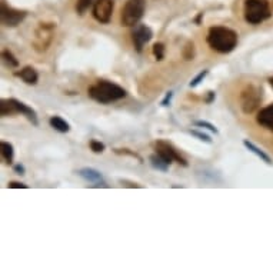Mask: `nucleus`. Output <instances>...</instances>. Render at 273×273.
I'll list each match as a JSON object with an SVG mask.
<instances>
[{"mask_svg": "<svg viewBox=\"0 0 273 273\" xmlns=\"http://www.w3.org/2000/svg\"><path fill=\"white\" fill-rule=\"evenodd\" d=\"M16 76H19L26 85H36L39 81V74L36 72V69L32 66H26L20 72L16 73Z\"/></svg>", "mask_w": 273, "mask_h": 273, "instance_id": "4468645a", "label": "nucleus"}, {"mask_svg": "<svg viewBox=\"0 0 273 273\" xmlns=\"http://www.w3.org/2000/svg\"><path fill=\"white\" fill-rule=\"evenodd\" d=\"M53 29H55V26L52 23L41 24L39 30L36 32V39L33 42L34 49L37 52H46L48 50V48L50 46V42L45 41V39H49V41L53 39Z\"/></svg>", "mask_w": 273, "mask_h": 273, "instance_id": "9b49d317", "label": "nucleus"}, {"mask_svg": "<svg viewBox=\"0 0 273 273\" xmlns=\"http://www.w3.org/2000/svg\"><path fill=\"white\" fill-rule=\"evenodd\" d=\"M172 99H173V92H168L165 99L161 102V105L163 106V107H168V106H170V103H172Z\"/></svg>", "mask_w": 273, "mask_h": 273, "instance_id": "bb28decb", "label": "nucleus"}, {"mask_svg": "<svg viewBox=\"0 0 273 273\" xmlns=\"http://www.w3.org/2000/svg\"><path fill=\"white\" fill-rule=\"evenodd\" d=\"M23 114L24 118L29 122H32V125L37 126L39 119H37V113L30 106H27L23 102L17 100V99H2L0 100V114L2 118L12 116V114Z\"/></svg>", "mask_w": 273, "mask_h": 273, "instance_id": "20e7f679", "label": "nucleus"}, {"mask_svg": "<svg viewBox=\"0 0 273 273\" xmlns=\"http://www.w3.org/2000/svg\"><path fill=\"white\" fill-rule=\"evenodd\" d=\"M215 99H216V93H215L213 90H209V92L206 93V103H212Z\"/></svg>", "mask_w": 273, "mask_h": 273, "instance_id": "c85d7f7f", "label": "nucleus"}, {"mask_svg": "<svg viewBox=\"0 0 273 273\" xmlns=\"http://www.w3.org/2000/svg\"><path fill=\"white\" fill-rule=\"evenodd\" d=\"M256 122L262 128L273 132V105H269L260 109L256 116Z\"/></svg>", "mask_w": 273, "mask_h": 273, "instance_id": "ddd939ff", "label": "nucleus"}, {"mask_svg": "<svg viewBox=\"0 0 273 273\" xmlns=\"http://www.w3.org/2000/svg\"><path fill=\"white\" fill-rule=\"evenodd\" d=\"M15 172H16L17 175H24V173H26V169H24V166L23 165H20V163H19V165H15Z\"/></svg>", "mask_w": 273, "mask_h": 273, "instance_id": "c756f323", "label": "nucleus"}, {"mask_svg": "<svg viewBox=\"0 0 273 273\" xmlns=\"http://www.w3.org/2000/svg\"><path fill=\"white\" fill-rule=\"evenodd\" d=\"M2 59H3V62H5V64H6L8 67H17V66H19V60H17L15 55H13L12 52H9V50H3V52H2Z\"/></svg>", "mask_w": 273, "mask_h": 273, "instance_id": "6ab92c4d", "label": "nucleus"}, {"mask_svg": "<svg viewBox=\"0 0 273 273\" xmlns=\"http://www.w3.org/2000/svg\"><path fill=\"white\" fill-rule=\"evenodd\" d=\"M0 152H2V158L5 163L8 165H12L13 163V159H15V147L12 143L9 142H0Z\"/></svg>", "mask_w": 273, "mask_h": 273, "instance_id": "2eb2a0df", "label": "nucleus"}, {"mask_svg": "<svg viewBox=\"0 0 273 273\" xmlns=\"http://www.w3.org/2000/svg\"><path fill=\"white\" fill-rule=\"evenodd\" d=\"M114 2L113 0H95L93 3V17L99 23L107 24L113 15Z\"/></svg>", "mask_w": 273, "mask_h": 273, "instance_id": "1a4fd4ad", "label": "nucleus"}, {"mask_svg": "<svg viewBox=\"0 0 273 273\" xmlns=\"http://www.w3.org/2000/svg\"><path fill=\"white\" fill-rule=\"evenodd\" d=\"M89 146H90V150L95 153L105 152V149H106L105 143H102L100 140H96V139H92V140H90V143H89Z\"/></svg>", "mask_w": 273, "mask_h": 273, "instance_id": "5701e85b", "label": "nucleus"}, {"mask_svg": "<svg viewBox=\"0 0 273 273\" xmlns=\"http://www.w3.org/2000/svg\"><path fill=\"white\" fill-rule=\"evenodd\" d=\"M194 126H196V128L208 129V130H210V132H213L215 135H217V133H219V130H217V129H216V126H215V125H212L210 122L196 121V122H194Z\"/></svg>", "mask_w": 273, "mask_h": 273, "instance_id": "b1692460", "label": "nucleus"}, {"mask_svg": "<svg viewBox=\"0 0 273 273\" xmlns=\"http://www.w3.org/2000/svg\"><path fill=\"white\" fill-rule=\"evenodd\" d=\"M194 56H196L194 45H193V42H187L185 45V48H183V57H185L186 60H193Z\"/></svg>", "mask_w": 273, "mask_h": 273, "instance_id": "412c9836", "label": "nucleus"}, {"mask_svg": "<svg viewBox=\"0 0 273 273\" xmlns=\"http://www.w3.org/2000/svg\"><path fill=\"white\" fill-rule=\"evenodd\" d=\"M146 0H128L122 9V24L126 27H135L145 15Z\"/></svg>", "mask_w": 273, "mask_h": 273, "instance_id": "39448f33", "label": "nucleus"}, {"mask_svg": "<svg viewBox=\"0 0 273 273\" xmlns=\"http://www.w3.org/2000/svg\"><path fill=\"white\" fill-rule=\"evenodd\" d=\"M269 83H270V86L273 88V77H270V79H269Z\"/></svg>", "mask_w": 273, "mask_h": 273, "instance_id": "7c9ffc66", "label": "nucleus"}, {"mask_svg": "<svg viewBox=\"0 0 273 273\" xmlns=\"http://www.w3.org/2000/svg\"><path fill=\"white\" fill-rule=\"evenodd\" d=\"M262 89L255 85H248L241 93V107L245 114H252L257 110V107L262 103Z\"/></svg>", "mask_w": 273, "mask_h": 273, "instance_id": "423d86ee", "label": "nucleus"}, {"mask_svg": "<svg viewBox=\"0 0 273 273\" xmlns=\"http://www.w3.org/2000/svg\"><path fill=\"white\" fill-rule=\"evenodd\" d=\"M49 123H50V126L55 129V130H57L59 133H67V132L70 130V125L64 121L63 118H60V116H52Z\"/></svg>", "mask_w": 273, "mask_h": 273, "instance_id": "dca6fc26", "label": "nucleus"}, {"mask_svg": "<svg viewBox=\"0 0 273 273\" xmlns=\"http://www.w3.org/2000/svg\"><path fill=\"white\" fill-rule=\"evenodd\" d=\"M149 161H150V165H152L153 169H156L159 172H168L169 163L162 156H159L158 153H153L152 156L149 158Z\"/></svg>", "mask_w": 273, "mask_h": 273, "instance_id": "a211bd4d", "label": "nucleus"}, {"mask_svg": "<svg viewBox=\"0 0 273 273\" xmlns=\"http://www.w3.org/2000/svg\"><path fill=\"white\" fill-rule=\"evenodd\" d=\"M8 187H10V189H27V185L20 183V182H10Z\"/></svg>", "mask_w": 273, "mask_h": 273, "instance_id": "cd10ccee", "label": "nucleus"}, {"mask_svg": "<svg viewBox=\"0 0 273 273\" xmlns=\"http://www.w3.org/2000/svg\"><path fill=\"white\" fill-rule=\"evenodd\" d=\"M126 95H128V92L122 86L107 81H99L93 86L89 88V96L95 102L102 103V105L121 100L123 97H126Z\"/></svg>", "mask_w": 273, "mask_h": 273, "instance_id": "f03ea898", "label": "nucleus"}, {"mask_svg": "<svg viewBox=\"0 0 273 273\" xmlns=\"http://www.w3.org/2000/svg\"><path fill=\"white\" fill-rule=\"evenodd\" d=\"M0 16H2L3 26H6V27H16L17 24H20L26 19L27 13L24 10L10 8V6H8L3 2L2 3V13H0Z\"/></svg>", "mask_w": 273, "mask_h": 273, "instance_id": "6e6552de", "label": "nucleus"}, {"mask_svg": "<svg viewBox=\"0 0 273 273\" xmlns=\"http://www.w3.org/2000/svg\"><path fill=\"white\" fill-rule=\"evenodd\" d=\"M208 74H209V70H202V72L199 73V74H198V76H196V77H194L190 83H189V86H190V88H198Z\"/></svg>", "mask_w": 273, "mask_h": 273, "instance_id": "393cba45", "label": "nucleus"}, {"mask_svg": "<svg viewBox=\"0 0 273 273\" xmlns=\"http://www.w3.org/2000/svg\"><path fill=\"white\" fill-rule=\"evenodd\" d=\"M154 150L156 153L162 156L165 161L168 162L169 165H172L173 162H176L179 165H182V166H189V163L186 162V159L180 154V153L177 152L176 147L172 145V143H169L166 140H158V142H154Z\"/></svg>", "mask_w": 273, "mask_h": 273, "instance_id": "0eeeda50", "label": "nucleus"}, {"mask_svg": "<svg viewBox=\"0 0 273 273\" xmlns=\"http://www.w3.org/2000/svg\"><path fill=\"white\" fill-rule=\"evenodd\" d=\"M243 15L249 24H260L272 16V10L267 0H245Z\"/></svg>", "mask_w": 273, "mask_h": 273, "instance_id": "7ed1b4c3", "label": "nucleus"}, {"mask_svg": "<svg viewBox=\"0 0 273 273\" xmlns=\"http://www.w3.org/2000/svg\"><path fill=\"white\" fill-rule=\"evenodd\" d=\"M93 3H95V0H77V3H76V12H77L79 15H85Z\"/></svg>", "mask_w": 273, "mask_h": 273, "instance_id": "aec40b11", "label": "nucleus"}, {"mask_svg": "<svg viewBox=\"0 0 273 273\" xmlns=\"http://www.w3.org/2000/svg\"><path fill=\"white\" fill-rule=\"evenodd\" d=\"M152 37L153 32L149 26H146V24H136L135 29H133V32H132V41H133L136 52L142 53L145 45L152 41Z\"/></svg>", "mask_w": 273, "mask_h": 273, "instance_id": "9d476101", "label": "nucleus"}, {"mask_svg": "<svg viewBox=\"0 0 273 273\" xmlns=\"http://www.w3.org/2000/svg\"><path fill=\"white\" fill-rule=\"evenodd\" d=\"M77 175L85 179L86 182H90V183H95V187H109L106 185L105 179L102 176V173L93 168H82L77 170Z\"/></svg>", "mask_w": 273, "mask_h": 273, "instance_id": "f8f14e48", "label": "nucleus"}, {"mask_svg": "<svg viewBox=\"0 0 273 273\" xmlns=\"http://www.w3.org/2000/svg\"><path fill=\"white\" fill-rule=\"evenodd\" d=\"M152 53L158 62L163 60V57H165V45H163V43H154V45H153Z\"/></svg>", "mask_w": 273, "mask_h": 273, "instance_id": "4be33fe9", "label": "nucleus"}, {"mask_svg": "<svg viewBox=\"0 0 273 273\" xmlns=\"http://www.w3.org/2000/svg\"><path fill=\"white\" fill-rule=\"evenodd\" d=\"M189 133L192 135V136L198 137L199 140L202 142H206V143H212V139H210L209 135H206V133H202L199 130H189Z\"/></svg>", "mask_w": 273, "mask_h": 273, "instance_id": "a878e982", "label": "nucleus"}, {"mask_svg": "<svg viewBox=\"0 0 273 273\" xmlns=\"http://www.w3.org/2000/svg\"><path fill=\"white\" fill-rule=\"evenodd\" d=\"M206 41L215 52L226 55L238 46V33L225 26H213L208 32Z\"/></svg>", "mask_w": 273, "mask_h": 273, "instance_id": "f257e3e1", "label": "nucleus"}, {"mask_svg": "<svg viewBox=\"0 0 273 273\" xmlns=\"http://www.w3.org/2000/svg\"><path fill=\"white\" fill-rule=\"evenodd\" d=\"M243 145H245V147H246L249 152H252L253 154H256L260 161H263L265 163H267V165H270V163H272L270 158H269V156H267V154H266V153L263 152L262 149H259L256 145H253L252 142H249V140H243Z\"/></svg>", "mask_w": 273, "mask_h": 273, "instance_id": "f3484780", "label": "nucleus"}]
</instances>
